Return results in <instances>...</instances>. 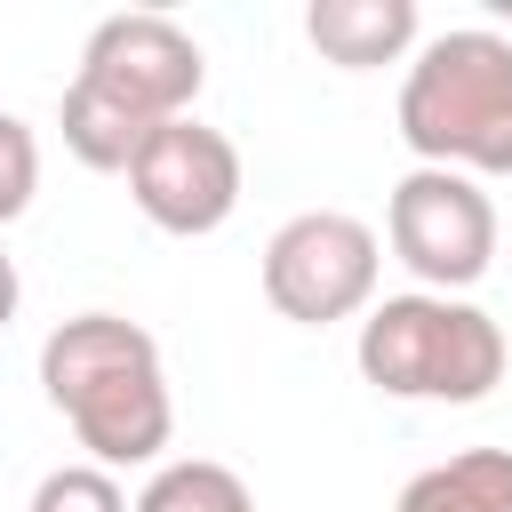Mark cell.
I'll return each mask as SVG.
<instances>
[{"label": "cell", "mask_w": 512, "mask_h": 512, "mask_svg": "<svg viewBox=\"0 0 512 512\" xmlns=\"http://www.w3.org/2000/svg\"><path fill=\"white\" fill-rule=\"evenodd\" d=\"M200 40L176 24V16H160V8H120V16H104L96 32H88V48H80V80H96V88H112L120 104H136L144 120H176L192 96H200Z\"/></svg>", "instance_id": "cell-7"}, {"label": "cell", "mask_w": 512, "mask_h": 512, "mask_svg": "<svg viewBox=\"0 0 512 512\" xmlns=\"http://www.w3.org/2000/svg\"><path fill=\"white\" fill-rule=\"evenodd\" d=\"M32 512H128V496H120V480L104 464H56L32 488Z\"/></svg>", "instance_id": "cell-12"}, {"label": "cell", "mask_w": 512, "mask_h": 512, "mask_svg": "<svg viewBox=\"0 0 512 512\" xmlns=\"http://www.w3.org/2000/svg\"><path fill=\"white\" fill-rule=\"evenodd\" d=\"M304 32L328 64L368 72V64H392L416 40V0H312Z\"/></svg>", "instance_id": "cell-8"}, {"label": "cell", "mask_w": 512, "mask_h": 512, "mask_svg": "<svg viewBox=\"0 0 512 512\" xmlns=\"http://www.w3.org/2000/svg\"><path fill=\"white\" fill-rule=\"evenodd\" d=\"M136 512H256L248 504V480L216 456H184L168 472H152V488L136 496Z\"/></svg>", "instance_id": "cell-11"}, {"label": "cell", "mask_w": 512, "mask_h": 512, "mask_svg": "<svg viewBox=\"0 0 512 512\" xmlns=\"http://www.w3.org/2000/svg\"><path fill=\"white\" fill-rule=\"evenodd\" d=\"M368 288H376V232L344 208H304L264 240V296L304 328L360 312Z\"/></svg>", "instance_id": "cell-4"}, {"label": "cell", "mask_w": 512, "mask_h": 512, "mask_svg": "<svg viewBox=\"0 0 512 512\" xmlns=\"http://www.w3.org/2000/svg\"><path fill=\"white\" fill-rule=\"evenodd\" d=\"M400 136L424 168H512V40L504 32H440L400 88Z\"/></svg>", "instance_id": "cell-2"}, {"label": "cell", "mask_w": 512, "mask_h": 512, "mask_svg": "<svg viewBox=\"0 0 512 512\" xmlns=\"http://www.w3.org/2000/svg\"><path fill=\"white\" fill-rule=\"evenodd\" d=\"M40 384L96 464H144L168 448L176 408H168L152 328L120 320V312H72L40 344Z\"/></svg>", "instance_id": "cell-1"}, {"label": "cell", "mask_w": 512, "mask_h": 512, "mask_svg": "<svg viewBox=\"0 0 512 512\" xmlns=\"http://www.w3.org/2000/svg\"><path fill=\"white\" fill-rule=\"evenodd\" d=\"M56 120H64V144H72L88 168H128V160H136V144L160 128V120H144L136 104H120V96H112V88H96V80H72Z\"/></svg>", "instance_id": "cell-10"}, {"label": "cell", "mask_w": 512, "mask_h": 512, "mask_svg": "<svg viewBox=\"0 0 512 512\" xmlns=\"http://www.w3.org/2000/svg\"><path fill=\"white\" fill-rule=\"evenodd\" d=\"M32 184H40V144L16 112H0V224L32 208Z\"/></svg>", "instance_id": "cell-13"}, {"label": "cell", "mask_w": 512, "mask_h": 512, "mask_svg": "<svg viewBox=\"0 0 512 512\" xmlns=\"http://www.w3.org/2000/svg\"><path fill=\"white\" fill-rule=\"evenodd\" d=\"M360 376L400 400H480L504 376V328L456 296H384L360 320Z\"/></svg>", "instance_id": "cell-3"}, {"label": "cell", "mask_w": 512, "mask_h": 512, "mask_svg": "<svg viewBox=\"0 0 512 512\" xmlns=\"http://www.w3.org/2000/svg\"><path fill=\"white\" fill-rule=\"evenodd\" d=\"M384 232L400 248V264L432 288H464L488 272L496 256V208L472 176L456 168H408L392 184V208H384Z\"/></svg>", "instance_id": "cell-5"}, {"label": "cell", "mask_w": 512, "mask_h": 512, "mask_svg": "<svg viewBox=\"0 0 512 512\" xmlns=\"http://www.w3.org/2000/svg\"><path fill=\"white\" fill-rule=\"evenodd\" d=\"M504 16H512V0H504Z\"/></svg>", "instance_id": "cell-15"}, {"label": "cell", "mask_w": 512, "mask_h": 512, "mask_svg": "<svg viewBox=\"0 0 512 512\" xmlns=\"http://www.w3.org/2000/svg\"><path fill=\"white\" fill-rule=\"evenodd\" d=\"M128 192L160 232H216L240 200V144L192 112L160 120L136 160H128Z\"/></svg>", "instance_id": "cell-6"}, {"label": "cell", "mask_w": 512, "mask_h": 512, "mask_svg": "<svg viewBox=\"0 0 512 512\" xmlns=\"http://www.w3.org/2000/svg\"><path fill=\"white\" fill-rule=\"evenodd\" d=\"M392 512H512V448H464L416 472Z\"/></svg>", "instance_id": "cell-9"}, {"label": "cell", "mask_w": 512, "mask_h": 512, "mask_svg": "<svg viewBox=\"0 0 512 512\" xmlns=\"http://www.w3.org/2000/svg\"><path fill=\"white\" fill-rule=\"evenodd\" d=\"M16 296H24V280H16V256L0 248V328L16 320Z\"/></svg>", "instance_id": "cell-14"}]
</instances>
